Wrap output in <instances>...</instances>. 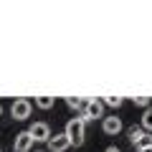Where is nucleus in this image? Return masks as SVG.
I'll list each match as a JSON object with an SVG mask.
<instances>
[{"mask_svg":"<svg viewBox=\"0 0 152 152\" xmlns=\"http://www.w3.org/2000/svg\"><path fill=\"white\" fill-rule=\"evenodd\" d=\"M84 127H86V124H81V122L76 119V117L66 122L64 134L69 137V142H71V145H76V147H79V145H84Z\"/></svg>","mask_w":152,"mask_h":152,"instance_id":"nucleus-1","label":"nucleus"},{"mask_svg":"<svg viewBox=\"0 0 152 152\" xmlns=\"http://www.w3.org/2000/svg\"><path fill=\"white\" fill-rule=\"evenodd\" d=\"M31 109H33V104L28 102V99H15V102L10 104V114H13V119H18V122L28 119V117H31Z\"/></svg>","mask_w":152,"mask_h":152,"instance_id":"nucleus-2","label":"nucleus"},{"mask_svg":"<svg viewBox=\"0 0 152 152\" xmlns=\"http://www.w3.org/2000/svg\"><path fill=\"white\" fill-rule=\"evenodd\" d=\"M31 137L36 142H48L51 140V127L46 124V122H36V124H31Z\"/></svg>","mask_w":152,"mask_h":152,"instance_id":"nucleus-3","label":"nucleus"},{"mask_svg":"<svg viewBox=\"0 0 152 152\" xmlns=\"http://www.w3.org/2000/svg\"><path fill=\"white\" fill-rule=\"evenodd\" d=\"M33 142H36V140H33V137H31V132H18V134H15V142H13V150H15V152H31V147H33Z\"/></svg>","mask_w":152,"mask_h":152,"instance_id":"nucleus-4","label":"nucleus"},{"mask_svg":"<svg viewBox=\"0 0 152 152\" xmlns=\"http://www.w3.org/2000/svg\"><path fill=\"white\" fill-rule=\"evenodd\" d=\"M71 147V142H69V137L61 132V134H51V140H48V152H66Z\"/></svg>","mask_w":152,"mask_h":152,"instance_id":"nucleus-5","label":"nucleus"},{"mask_svg":"<svg viewBox=\"0 0 152 152\" xmlns=\"http://www.w3.org/2000/svg\"><path fill=\"white\" fill-rule=\"evenodd\" d=\"M122 119L119 117H117V114H114V117H104V122H102V129L107 132V134H119L122 132Z\"/></svg>","mask_w":152,"mask_h":152,"instance_id":"nucleus-6","label":"nucleus"},{"mask_svg":"<svg viewBox=\"0 0 152 152\" xmlns=\"http://www.w3.org/2000/svg\"><path fill=\"white\" fill-rule=\"evenodd\" d=\"M84 112H86L89 119H96V117H104V102H99V99H89L86 107H84Z\"/></svg>","mask_w":152,"mask_h":152,"instance_id":"nucleus-7","label":"nucleus"},{"mask_svg":"<svg viewBox=\"0 0 152 152\" xmlns=\"http://www.w3.org/2000/svg\"><path fill=\"white\" fill-rule=\"evenodd\" d=\"M89 99H81V96H66V104H69V109H84L86 107Z\"/></svg>","mask_w":152,"mask_h":152,"instance_id":"nucleus-8","label":"nucleus"},{"mask_svg":"<svg viewBox=\"0 0 152 152\" xmlns=\"http://www.w3.org/2000/svg\"><path fill=\"white\" fill-rule=\"evenodd\" d=\"M142 129H145V132H152V107H147L145 114H142Z\"/></svg>","mask_w":152,"mask_h":152,"instance_id":"nucleus-9","label":"nucleus"},{"mask_svg":"<svg viewBox=\"0 0 152 152\" xmlns=\"http://www.w3.org/2000/svg\"><path fill=\"white\" fill-rule=\"evenodd\" d=\"M53 104H56L53 96H38V99H36V107H38V109H51Z\"/></svg>","mask_w":152,"mask_h":152,"instance_id":"nucleus-10","label":"nucleus"},{"mask_svg":"<svg viewBox=\"0 0 152 152\" xmlns=\"http://www.w3.org/2000/svg\"><path fill=\"white\" fill-rule=\"evenodd\" d=\"M142 137H145V129H142V127H132V129H129V142H132V145H137Z\"/></svg>","mask_w":152,"mask_h":152,"instance_id":"nucleus-11","label":"nucleus"},{"mask_svg":"<svg viewBox=\"0 0 152 152\" xmlns=\"http://www.w3.org/2000/svg\"><path fill=\"white\" fill-rule=\"evenodd\" d=\"M134 147H137V150H147V147H152V134H147V132H145V137H142Z\"/></svg>","mask_w":152,"mask_h":152,"instance_id":"nucleus-12","label":"nucleus"},{"mask_svg":"<svg viewBox=\"0 0 152 152\" xmlns=\"http://www.w3.org/2000/svg\"><path fill=\"white\" fill-rule=\"evenodd\" d=\"M122 102H124L122 96H107V99H104V104H107V107H114V109H119Z\"/></svg>","mask_w":152,"mask_h":152,"instance_id":"nucleus-13","label":"nucleus"},{"mask_svg":"<svg viewBox=\"0 0 152 152\" xmlns=\"http://www.w3.org/2000/svg\"><path fill=\"white\" fill-rule=\"evenodd\" d=\"M150 102H152V99L150 96H132V104H134V107H150Z\"/></svg>","mask_w":152,"mask_h":152,"instance_id":"nucleus-14","label":"nucleus"},{"mask_svg":"<svg viewBox=\"0 0 152 152\" xmlns=\"http://www.w3.org/2000/svg\"><path fill=\"white\" fill-rule=\"evenodd\" d=\"M104 152H122V150H119V147H117V145H112V147H107V150H104Z\"/></svg>","mask_w":152,"mask_h":152,"instance_id":"nucleus-15","label":"nucleus"},{"mask_svg":"<svg viewBox=\"0 0 152 152\" xmlns=\"http://www.w3.org/2000/svg\"><path fill=\"white\" fill-rule=\"evenodd\" d=\"M140 152H152V147H147V150H140Z\"/></svg>","mask_w":152,"mask_h":152,"instance_id":"nucleus-16","label":"nucleus"},{"mask_svg":"<svg viewBox=\"0 0 152 152\" xmlns=\"http://www.w3.org/2000/svg\"><path fill=\"white\" fill-rule=\"evenodd\" d=\"M0 117H3V104H0Z\"/></svg>","mask_w":152,"mask_h":152,"instance_id":"nucleus-17","label":"nucleus"},{"mask_svg":"<svg viewBox=\"0 0 152 152\" xmlns=\"http://www.w3.org/2000/svg\"><path fill=\"white\" fill-rule=\"evenodd\" d=\"M38 152H48V150H38Z\"/></svg>","mask_w":152,"mask_h":152,"instance_id":"nucleus-18","label":"nucleus"},{"mask_svg":"<svg viewBox=\"0 0 152 152\" xmlns=\"http://www.w3.org/2000/svg\"><path fill=\"white\" fill-rule=\"evenodd\" d=\"M0 152H3V147H0Z\"/></svg>","mask_w":152,"mask_h":152,"instance_id":"nucleus-19","label":"nucleus"}]
</instances>
